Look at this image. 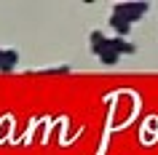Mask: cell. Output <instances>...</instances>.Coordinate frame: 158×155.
Masks as SVG:
<instances>
[{"label": "cell", "mask_w": 158, "mask_h": 155, "mask_svg": "<svg viewBox=\"0 0 158 155\" xmlns=\"http://www.w3.org/2000/svg\"><path fill=\"white\" fill-rule=\"evenodd\" d=\"M148 11H150V3H145V0H137V3H115L113 6V14L115 16H123L129 24L139 22Z\"/></svg>", "instance_id": "cell-1"}, {"label": "cell", "mask_w": 158, "mask_h": 155, "mask_svg": "<svg viewBox=\"0 0 158 155\" xmlns=\"http://www.w3.org/2000/svg\"><path fill=\"white\" fill-rule=\"evenodd\" d=\"M105 51H110V38L102 32V30H94L91 32V54L102 56Z\"/></svg>", "instance_id": "cell-2"}, {"label": "cell", "mask_w": 158, "mask_h": 155, "mask_svg": "<svg viewBox=\"0 0 158 155\" xmlns=\"http://www.w3.org/2000/svg\"><path fill=\"white\" fill-rule=\"evenodd\" d=\"M19 62V51L14 48H0V72H11Z\"/></svg>", "instance_id": "cell-3"}, {"label": "cell", "mask_w": 158, "mask_h": 155, "mask_svg": "<svg viewBox=\"0 0 158 155\" xmlns=\"http://www.w3.org/2000/svg\"><path fill=\"white\" fill-rule=\"evenodd\" d=\"M110 48L113 51H118V54H121V56H123V54H137V46H134L131 40H126V38H110Z\"/></svg>", "instance_id": "cell-4"}, {"label": "cell", "mask_w": 158, "mask_h": 155, "mask_svg": "<svg viewBox=\"0 0 158 155\" xmlns=\"http://www.w3.org/2000/svg\"><path fill=\"white\" fill-rule=\"evenodd\" d=\"M110 27L118 32V38H126V35L131 32V27H134V24H129L123 16H115V14H110Z\"/></svg>", "instance_id": "cell-5"}, {"label": "cell", "mask_w": 158, "mask_h": 155, "mask_svg": "<svg viewBox=\"0 0 158 155\" xmlns=\"http://www.w3.org/2000/svg\"><path fill=\"white\" fill-rule=\"evenodd\" d=\"M99 62H102V64H107V67H113V64H118V62H121V54L110 48V51H105V54L99 56Z\"/></svg>", "instance_id": "cell-6"}]
</instances>
